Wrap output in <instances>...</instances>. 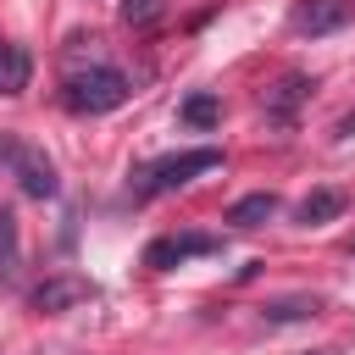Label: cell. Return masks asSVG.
Listing matches in <instances>:
<instances>
[{
	"instance_id": "1",
	"label": "cell",
	"mask_w": 355,
	"mask_h": 355,
	"mask_svg": "<svg viewBox=\"0 0 355 355\" xmlns=\"http://www.w3.org/2000/svg\"><path fill=\"white\" fill-rule=\"evenodd\" d=\"M128 94H133L128 72L94 61V67H83V72L67 78V94H61V100H67V111H78V116H100V111H116Z\"/></svg>"
},
{
	"instance_id": "2",
	"label": "cell",
	"mask_w": 355,
	"mask_h": 355,
	"mask_svg": "<svg viewBox=\"0 0 355 355\" xmlns=\"http://www.w3.org/2000/svg\"><path fill=\"white\" fill-rule=\"evenodd\" d=\"M222 166V150H183V155H161L150 161L144 172H133V194L139 200H155V194H172L183 183H194L200 172H216Z\"/></svg>"
},
{
	"instance_id": "3",
	"label": "cell",
	"mask_w": 355,
	"mask_h": 355,
	"mask_svg": "<svg viewBox=\"0 0 355 355\" xmlns=\"http://www.w3.org/2000/svg\"><path fill=\"white\" fill-rule=\"evenodd\" d=\"M0 161L11 166V178H17V189H22V194H33V200H50V194L61 189V178H55V166H50V155H44L39 144H28V139H17V133H0Z\"/></svg>"
},
{
	"instance_id": "4",
	"label": "cell",
	"mask_w": 355,
	"mask_h": 355,
	"mask_svg": "<svg viewBox=\"0 0 355 355\" xmlns=\"http://www.w3.org/2000/svg\"><path fill=\"white\" fill-rule=\"evenodd\" d=\"M211 250H216L211 233H166V239H155V244L144 250V266L166 272V266H178V261H189V255H211Z\"/></svg>"
},
{
	"instance_id": "5",
	"label": "cell",
	"mask_w": 355,
	"mask_h": 355,
	"mask_svg": "<svg viewBox=\"0 0 355 355\" xmlns=\"http://www.w3.org/2000/svg\"><path fill=\"white\" fill-rule=\"evenodd\" d=\"M344 22H349V6H344V0H300V6L288 11V28H294V33H311V39H322V33L344 28Z\"/></svg>"
},
{
	"instance_id": "6",
	"label": "cell",
	"mask_w": 355,
	"mask_h": 355,
	"mask_svg": "<svg viewBox=\"0 0 355 355\" xmlns=\"http://www.w3.org/2000/svg\"><path fill=\"white\" fill-rule=\"evenodd\" d=\"M83 300H94V288H89L83 277H44V283L33 288V311H44V316L72 311V305H83Z\"/></svg>"
},
{
	"instance_id": "7",
	"label": "cell",
	"mask_w": 355,
	"mask_h": 355,
	"mask_svg": "<svg viewBox=\"0 0 355 355\" xmlns=\"http://www.w3.org/2000/svg\"><path fill=\"white\" fill-rule=\"evenodd\" d=\"M338 211H344V194H338V189H311V194L300 200L294 222H300V227H322V222H333Z\"/></svg>"
},
{
	"instance_id": "8",
	"label": "cell",
	"mask_w": 355,
	"mask_h": 355,
	"mask_svg": "<svg viewBox=\"0 0 355 355\" xmlns=\"http://www.w3.org/2000/svg\"><path fill=\"white\" fill-rule=\"evenodd\" d=\"M28 72H33L28 50L0 39V94H22V89H28Z\"/></svg>"
},
{
	"instance_id": "9",
	"label": "cell",
	"mask_w": 355,
	"mask_h": 355,
	"mask_svg": "<svg viewBox=\"0 0 355 355\" xmlns=\"http://www.w3.org/2000/svg\"><path fill=\"white\" fill-rule=\"evenodd\" d=\"M277 216V194H244V200H233V211H227V222L233 227H261V222H272Z\"/></svg>"
},
{
	"instance_id": "10",
	"label": "cell",
	"mask_w": 355,
	"mask_h": 355,
	"mask_svg": "<svg viewBox=\"0 0 355 355\" xmlns=\"http://www.w3.org/2000/svg\"><path fill=\"white\" fill-rule=\"evenodd\" d=\"M305 94H311V78H283V83L266 94V111H272L277 122H288V116H294V105H300Z\"/></svg>"
},
{
	"instance_id": "11",
	"label": "cell",
	"mask_w": 355,
	"mask_h": 355,
	"mask_svg": "<svg viewBox=\"0 0 355 355\" xmlns=\"http://www.w3.org/2000/svg\"><path fill=\"white\" fill-rule=\"evenodd\" d=\"M316 311H322L316 294H294V300H272V305H261L266 322H305V316H316Z\"/></svg>"
},
{
	"instance_id": "12",
	"label": "cell",
	"mask_w": 355,
	"mask_h": 355,
	"mask_svg": "<svg viewBox=\"0 0 355 355\" xmlns=\"http://www.w3.org/2000/svg\"><path fill=\"white\" fill-rule=\"evenodd\" d=\"M17 277V216L0 211V283Z\"/></svg>"
},
{
	"instance_id": "13",
	"label": "cell",
	"mask_w": 355,
	"mask_h": 355,
	"mask_svg": "<svg viewBox=\"0 0 355 355\" xmlns=\"http://www.w3.org/2000/svg\"><path fill=\"white\" fill-rule=\"evenodd\" d=\"M216 116H222V105H216L211 94H194V100H183V122H189V128H216Z\"/></svg>"
},
{
	"instance_id": "14",
	"label": "cell",
	"mask_w": 355,
	"mask_h": 355,
	"mask_svg": "<svg viewBox=\"0 0 355 355\" xmlns=\"http://www.w3.org/2000/svg\"><path fill=\"white\" fill-rule=\"evenodd\" d=\"M155 11H161L155 0H122V22H150Z\"/></svg>"
},
{
	"instance_id": "15",
	"label": "cell",
	"mask_w": 355,
	"mask_h": 355,
	"mask_svg": "<svg viewBox=\"0 0 355 355\" xmlns=\"http://www.w3.org/2000/svg\"><path fill=\"white\" fill-rule=\"evenodd\" d=\"M305 355H338V349H305Z\"/></svg>"
}]
</instances>
